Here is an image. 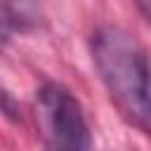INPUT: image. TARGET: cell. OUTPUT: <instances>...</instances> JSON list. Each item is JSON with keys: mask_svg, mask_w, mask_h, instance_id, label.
Wrapping results in <instances>:
<instances>
[{"mask_svg": "<svg viewBox=\"0 0 151 151\" xmlns=\"http://www.w3.org/2000/svg\"><path fill=\"white\" fill-rule=\"evenodd\" d=\"M92 59L118 111L151 134V61L132 33L101 26L92 38Z\"/></svg>", "mask_w": 151, "mask_h": 151, "instance_id": "cell-1", "label": "cell"}, {"mask_svg": "<svg viewBox=\"0 0 151 151\" xmlns=\"http://www.w3.org/2000/svg\"><path fill=\"white\" fill-rule=\"evenodd\" d=\"M35 113L47 151H92L83 106L66 87L57 83L42 85L35 99Z\"/></svg>", "mask_w": 151, "mask_h": 151, "instance_id": "cell-2", "label": "cell"}, {"mask_svg": "<svg viewBox=\"0 0 151 151\" xmlns=\"http://www.w3.org/2000/svg\"><path fill=\"white\" fill-rule=\"evenodd\" d=\"M7 5L17 17H24V19L35 17V9H38V0H7Z\"/></svg>", "mask_w": 151, "mask_h": 151, "instance_id": "cell-3", "label": "cell"}]
</instances>
